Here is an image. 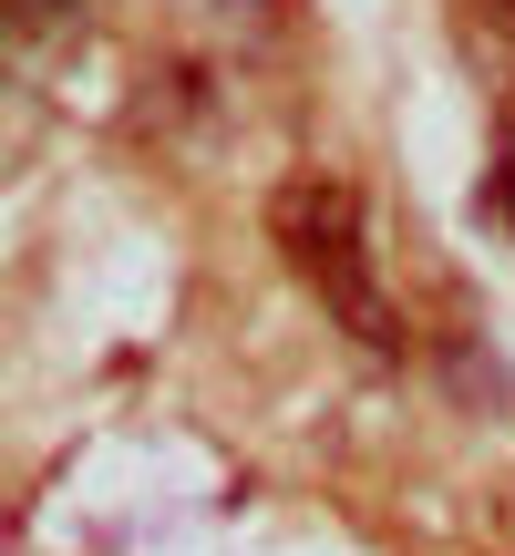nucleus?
I'll list each match as a JSON object with an SVG mask.
<instances>
[{
  "label": "nucleus",
  "mask_w": 515,
  "mask_h": 556,
  "mask_svg": "<svg viewBox=\"0 0 515 556\" xmlns=\"http://www.w3.org/2000/svg\"><path fill=\"white\" fill-rule=\"evenodd\" d=\"M11 11H21V21H73L83 0H11Z\"/></svg>",
  "instance_id": "nucleus-3"
},
{
  "label": "nucleus",
  "mask_w": 515,
  "mask_h": 556,
  "mask_svg": "<svg viewBox=\"0 0 515 556\" xmlns=\"http://www.w3.org/2000/svg\"><path fill=\"white\" fill-rule=\"evenodd\" d=\"M495 135H505V176H495V206L515 217V83H505V103H495Z\"/></svg>",
  "instance_id": "nucleus-2"
},
{
  "label": "nucleus",
  "mask_w": 515,
  "mask_h": 556,
  "mask_svg": "<svg viewBox=\"0 0 515 556\" xmlns=\"http://www.w3.org/2000/svg\"><path fill=\"white\" fill-rule=\"evenodd\" d=\"M268 238H278V258L310 278V289L372 268V258H361V197H351L340 176H289V186L268 197Z\"/></svg>",
  "instance_id": "nucleus-1"
},
{
  "label": "nucleus",
  "mask_w": 515,
  "mask_h": 556,
  "mask_svg": "<svg viewBox=\"0 0 515 556\" xmlns=\"http://www.w3.org/2000/svg\"><path fill=\"white\" fill-rule=\"evenodd\" d=\"M475 21L485 31H515V0H475Z\"/></svg>",
  "instance_id": "nucleus-4"
}]
</instances>
